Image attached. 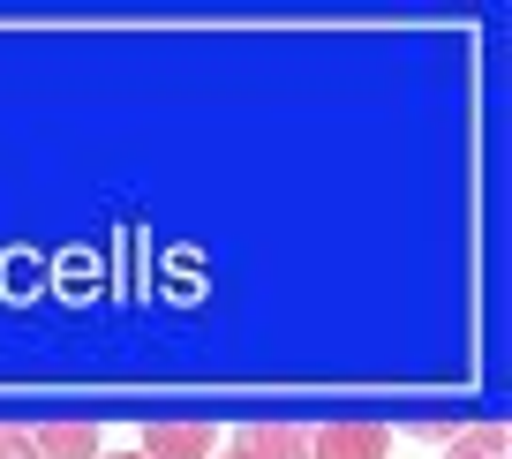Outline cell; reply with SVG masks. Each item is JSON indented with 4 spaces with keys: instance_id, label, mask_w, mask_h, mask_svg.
Here are the masks:
<instances>
[{
    "instance_id": "obj_1",
    "label": "cell",
    "mask_w": 512,
    "mask_h": 459,
    "mask_svg": "<svg viewBox=\"0 0 512 459\" xmlns=\"http://www.w3.org/2000/svg\"><path fill=\"white\" fill-rule=\"evenodd\" d=\"M309 459H392V429L384 422H332L309 437Z\"/></svg>"
},
{
    "instance_id": "obj_3",
    "label": "cell",
    "mask_w": 512,
    "mask_h": 459,
    "mask_svg": "<svg viewBox=\"0 0 512 459\" xmlns=\"http://www.w3.org/2000/svg\"><path fill=\"white\" fill-rule=\"evenodd\" d=\"M226 459H309V437L287 429V422H256V429H241V437L226 444Z\"/></svg>"
},
{
    "instance_id": "obj_5",
    "label": "cell",
    "mask_w": 512,
    "mask_h": 459,
    "mask_svg": "<svg viewBox=\"0 0 512 459\" xmlns=\"http://www.w3.org/2000/svg\"><path fill=\"white\" fill-rule=\"evenodd\" d=\"M445 459H505V429L497 422L460 429V437H445Z\"/></svg>"
},
{
    "instance_id": "obj_7",
    "label": "cell",
    "mask_w": 512,
    "mask_h": 459,
    "mask_svg": "<svg viewBox=\"0 0 512 459\" xmlns=\"http://www.w3.org/2000/svg\"><path fill=\"white\" fill-rule=\"evenodd\" d=\"M98 459H144V452H98Z\"/></svg>"
},
{
    "instance_id": "obj_4",
    "label": "cell",
    "mask_w": 512,
    "mask_h": 459,
    "mask_svg": "<svg viewBox=\"0 0 512 459\" xmlns=\"http://www.w3.org/2000/svg\"><path fill=\"white\" fill-rule=\"evenodd\" d=\"M38 459H98V429L91 422H38Z\"/></svg>"
},
{
    "instance_id": "obj_8",
    "label": "cell",
    "mask_w": 512,
    "mask_h": 459,
    "mask_svg": "<svg viewBox=\"0 0 512 459\" xmlns=\"http://www.w3.org/2000/svg\"><path fill=\"white\" fill-rule=\"evenodd\" d=\"M219 459H226V452H219Z\"/></svg>"
},
{
    "instance_id": "obj_6",
    "label": "cell",
    "mask_w": 512,
    "mask_h": 459,
    "mask_svg": "<svg viewBox=\"0 0 512 459\" xmlns=\"http://www.w3.org/2000/svg\"><path fill=\"white\" fill-rule=\"evenodd\" d=\"M0 459H38V437L31 429H0Z\"/></svg>"
},
{
    "instance_id": "obj_2",
    "label": "cell",
    "mask_w": 512,
    "mask_h": 459,
    "mask_svg": "<svg viewBox=\"0 0 512 459\" xmlns=\"http://www.w3.org/2000/svg\"><path fill=\"white\" fill-rule=\"evenodd\" d=\"M211 422H144V459H211Z\"/></svg>"
}]
</instances>
